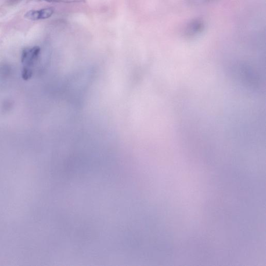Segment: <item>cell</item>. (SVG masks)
<instances>
[{
	"label": "cell",
	"mask_w": 266,
	"mask_h": 266,
	"mask_svg": "<svg viewBox=\"0 0 266 266\" xmlns=\"http://www.w3.org/2000/svg\"><path fill=\"white\" fill-rule=\"evenodd\" d=\"M53 8H47L39 10L28 11L24 16L25 18L32 21L46 19L51 17L54 13Z\"/></svg>",
	"instance_id": "obj_3"
},
{
	"label": "cell",
	"mask_w": 266,
	"mask_h": 266,
	"mask_svg": "<svg viewBox=\"0 0 266 266\" xmlns=\"http://www.w3.org/2000/svg\"><path fill=\"white\" fill-rule=\"evenodd\" d=\"M39 1H44L48 3H82L85 2V0H38Z\"/></svg>",
	"instance_id": "obj_4"
},
{
	"label": "cell",
	"mask_w": 266,
	"mask_h": 266,
	"mask_svg": "<svg viewBox=\"0 0 266 266\" xmlns=\"http://www.w3.org/2000/svg\"><path fill=\"white\" fill-rule=\"evenodd\" d=\"M214 1V0H189L190 4L193 5H203Z\"/></svg>",
	"instance_id": "obj_5"
},
{
	"label": "cell",
	"mask_w": 266,
	"mask_h": 266,
	"mask_svg": "<svg viewBox=\"0 0 266 266\" xmlns=\"http://www.w3.org/2000/svg\"><path fill=\"white\" fill-rule=\"evenodd\" d=\"M205 29L203 20L196 19L190 21L185 28L184 34L188 37H194L202 33Z\"/></svg>",
	"instance_id": "obj_2"
},
{
	"label": "cell",
	"mask_w": 266,
	"mask_h": 266,
	"mask_svg": "<svg viewBox=\"0 0 266 266\" xmlns=\"http://www.w3.org/2000/svg\"><path fill=\"white\" fill-rule=\"evenodd\" d=\"M40 53V48L37 46L24 50L21 55V62L24 66L23 78L25 79L31 77L33 64L38 59Z\"/></svg>",
	"instance_id": "obj_1"
}]
</instances>
